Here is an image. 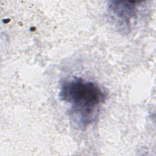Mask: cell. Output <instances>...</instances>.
<instances>
[{
	"mask_svg": "<svg viewBox=\"0 0 156 156\" xmlns=\"http://www.w3.org/2000/svg\"><path fill=\"white\" fill-rule=\"evenodd\" d=\"M60 99L71 105L69 115L77 126L86 127L93 119L105 94L95 83L82 78L65 80L59 92Z\"/></svg>",
	"mask_w": 156,
	"mask_h": 156,
	"instance_id": "1",
	"label": "cell"
},
{
	"mask_svg": "<svg viewBox=\"0 0 156 156\" xmlns=\"http://www.w3.org/2000/svg\"><path fill=\"white\" fill-rule=\"evenodd\" d=\"M110 9L118 18L127 23L136 13V7L132 2L113 1L110 5Z\"/></svg>",
	"mask_w": 156,
	"mask_h": 156,
	"instance_id": "2",
	"label": "cell"
}]
</instances>
